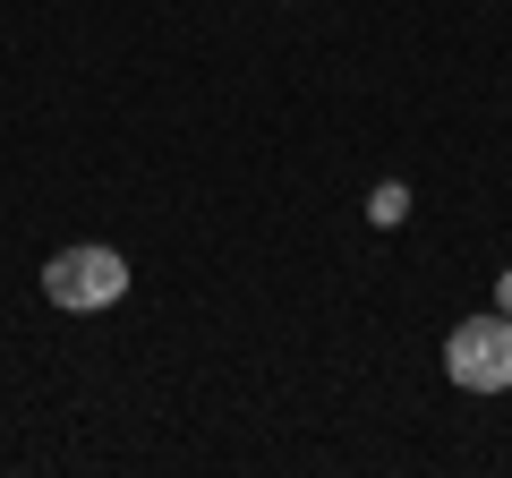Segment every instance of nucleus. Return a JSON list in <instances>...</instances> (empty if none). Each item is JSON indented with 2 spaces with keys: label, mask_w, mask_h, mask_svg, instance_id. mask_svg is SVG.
I'll return each mask as SVG.
<instances>
[{
  "label": "nucleus",
  "mask_w": 512,
  "mask_h": 478,
  "mask_svg": "<svg viewBox=\"0 0 512 478\" xmlns=\"http://www.w3.org/2000/svg\"><path fill=\"white\" fill-rule=\"evenodd\" d=\"M495 308H504V316H512V265H504V282H495Z\"/></svg>",
  "instance_id": "nucleus-4"
},
{
  "label": "nucleus",
  "mask_w": 512,
  "mask_h": 478,
  "mask_svg": "<svg viewBox=\"0 0 512 478\" xmlns=\"http://www.w3.org/2000/svg\"><path fill=\"white\" fill-rule=\"evenodd\" d=\"M43 291H52V308H69V316L120 308V291H128V257H120V248H60V257L43 265Z\"/></svg>",
  "instance_id": "nucleus-2"
},
{
  "label": "nucleus",
  "mask_w": 512,
  "mask_h": 478,
  "mask_svg": "<svg viewBox=\"0 0 512 478\" xmlns=\"http://www.w3.org/2000/svg\"><path fill=\"white\" fill-rule=\"evenodd\" d=\"M367 222H376V231H402V222H410V188H402V180H384L376 197H367Z\"/></svg>",
  "instance_id": "nucleus-3"
},
{
  "label": "nucleus",
  "mask_w": 512,
  "mask_h": 478,
  "mask_svg": "<svg viewBox=\"0 0 512 478\" xmlns=\"http://www.w3.org/2000/svg\"><path fill=\"white\" fill-rule=\"evenodd\" d=\"M444 376L461 393H504L512 385V316H461L453 342H444Z\"/></svg>",
  "instance_id": "nucleus-1"
}]
</instances>
